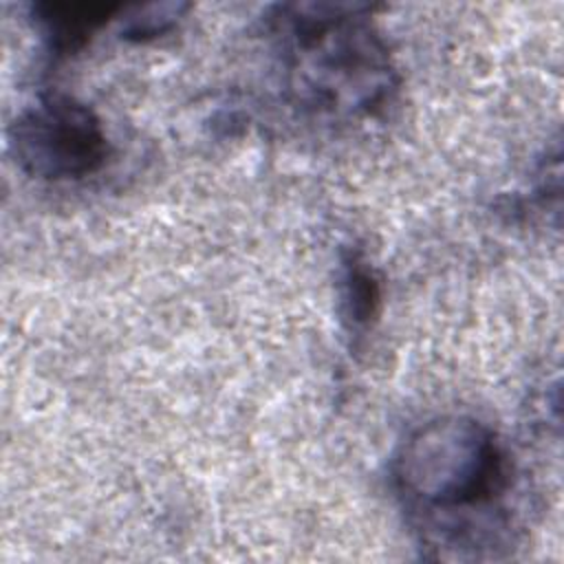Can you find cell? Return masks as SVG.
I'll list each match as a JSON object with an SVG mask.
<instances>
[{
    "instance_id": "2",
    "label": "cell",
    "mask_w": 564,
    "mask_h": 564,
    "mask_svg": "<svg viewBox=\"0 0 564 564\" xmlns=\"http://www.w3.org/2000/svg\"><path fill=\"white\" fill-rule=\"evenodd\" d=\"M264 29L284 97L308 117H370L399 86L388 44L366 4H278L264 18Z\"/></svg>"
},
{
    "instance_id": "1",
    "label": "cell",
    "mask_w": 564,
    "mask_h": 564,
    "mask_svg": "<svg viewBox=\"0 0 564 564\" xmlns=\"http://www.w3.org/2000/svg\"><path fill=\"white\" fill-rule=\"evenodd\" d=\"M390 482L403 511L434 549L502 546L509 531L505 498L513 467L505 443L482 421L445 414L421 423L397 447Z\"/></svg>"
},
{
    "instance_id": "3",
    "label": "cell",
    "mask_w": 564,
    "mask_h": 564,
    "mask_svg": "<svg viewBox=\"0 0 564 564\" xmlns=\"http://www.w3.org/2000/svg\"><path fill=\"white\" fill-rule=\"evenodd\" d=\"M9 152L31 178L79 181L97 174L112 148L88 104L66 93H46L13 119Z\"/></svg>"
},
{
    "instance_id": "6",
    "label": "cell",
    "mask_w": 564,
    "mask_h": 564,
    "mask_svg": "<svg viewBox=\"0 0 564 564\" xmlns=\"http://www.w3.org/2000/svg\"><path fill=\"white\" fill-rule=\"evenodd\" d=\"M185 11H187V4H181V2H161V4L154 2V4L123 9L126 18H121V35L132 42H145V40L159 37L165 31H170Z\"/></svg>"
},
{
    "instance_id": "5",
    "label": "cell",
    "mask_w": 564,
    "mask_h": 564,
    "mask_svg": "<svg viewBox=\"0 0 564 564\" xmlns=\"http://www.w3.org/2000/svg\"><path fill=\"white\" fill-rule=\"evenodd\" d=\"M339 304L350 337H364L379 315L381 284L359 249H350L341 258Z\"/></svg>"
},
{
    "instance_id": "4",
    "label": "cell",
    "mask_w": 564,
    "mask_h": 564,
    "mask_svg": "<svg viewBox=\"0 0 564 564\" xmlns=\"http://www.w3.org/2000/svg\"><path fill=\"white\" fill-rule=\"evenodd\" d=\"M123 11L117 2H35L31 20L44 40L46 53L62 59L82 51L88 40Z\"/></svg>"
}]
</instances>
